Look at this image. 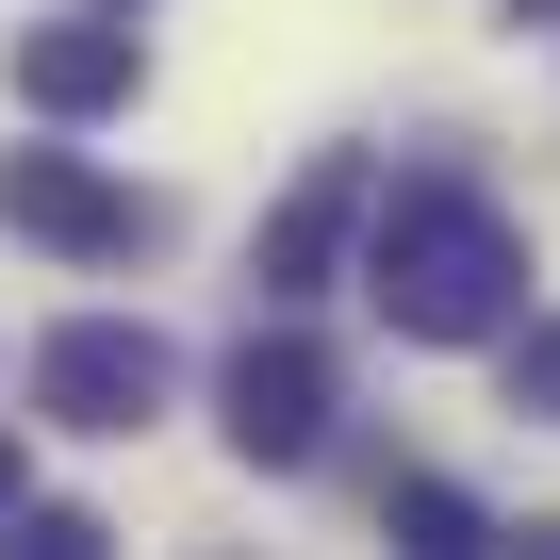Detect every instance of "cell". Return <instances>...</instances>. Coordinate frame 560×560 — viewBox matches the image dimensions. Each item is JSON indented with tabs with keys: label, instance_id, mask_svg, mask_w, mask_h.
<instances>
[{
	"label": "cell",
	"instance_id": "7",
	"mask_svg": "<svg viewBox=\"0 0 560 560\" xmlns=\"http://www.w3.org/2000/svg\"><path fill=\"white\" fill-rule=\"evenodd\" d=\"M380 511H396V544H429V560H478V544H494V527H478V494H445V478H396Z\"/></svg>",
	"mask_w": 560,
	"mask_h": 560
},
{
	"label": "cell",
	"instance_id": "2",
	"mask_svg": "<svg viewBox=\"0 0 560 560\" xmlns=\"http://www.w3.org/2000/svg\"><path fill=\"white\" fill-rule=\"evenodd\" d=\"M0 231H34L67 264H132L149 247V198L100 182V165H67V149H0Z\"/></svg>",
	"mask_w": 560,
	"mask_h": 560
},
{
	"label": "cell",
	"instance_id": "1",
	"mask_svg": "<svg viewBox=\"0 0 560 560\" xmlns=\"http://www.w3.org/2000/svg\"><path fill=\"white\" fill-rule=\"evenodd\" d=\"M363 298L412 330V347H478V330H511V298H527V247H511V214L494 198H462V182H396V198H363Z\"/></svg>",
	"mask_w": 560,
	"mask_h": 560
},
{
	"label": "cell",
	"instance_id": "3",
	"mask_svg": "<svg viewBox=\"0 0 560 560\" xmlns=\"http://www.w3.org/2000/svg\"><path fill=\"white\" fill-rule=\"evenodd\" d=\"M34 396H50L67 429H116V445H132V429L165 412V330L83 314V330H50V347H34Z\"/></svg>",
	"mask_w": 560,
	"mask_h": 560
},
{
	"label": "cell",
	"instance_id": "11",
	"mask_svg": "<svg viewBox=\"0 0 560 560\" xmlns=\"http://www.w3.org/2000/svg\"><path fill=\"white\" fill-rule=\"evenodd\" d=\"M116 18H132V0H116Z\"/></svg>",
	"mask_w": 560,
	"mask_h": 560
},
{
	"label": "cell",
	"instance_id": "10",
	"mask_svg": "<svg viewBox=\"0 0 560 560\" xmlns=\"http://www.w3.org/2000/svg\"><path fill=\"white\" fill-rule=\"evenodd\" d=\"M18 494H34V462H18V429H0V511H18Z\"/></svg>",
	"mask_w": 560,
	"mask_h": 560
},
{
	"label": "cell",
	"instance_id": "8",
	"mask_svg": "<svg viewBox=\"0 0 560 560\" xmlns=\"http://www.w3.org/2000/svg\"><path fill=\"white\" fill-rule=\"evenodd\" d=\"M0 527H18V560H100V544H116L100 511H50V494H18V511H0Z\"/></svg>",
	"mask_w": 560,
	"mask_h": 560
},
{
	"label": "cell",
	"instance_id": "6",
	"mask_svg": "<svg viewBox=\"0 0 560 560\" xmlns=\"http://www.w3.org/2000/svg\"><path fill=\"white\" fill-rule=\"evenodd\" d=\"M132 83H149L132 18H50V34L18 50V100H34V116H116Z\"/></svg>",
	"mask_w": 560,
	"mask_h": 560
},
{
	"label": "cell",
	"instance_id": "4",
	"mask_svg": "<svg viewBox=\"0 0 560 560\" xmlns=\"http://www.w3.org/2000/svg\"><path fill=\"white\" fill-rule=\"evenodd\" d=\"M231 445L247 462H314L330 445V347L314 330H247L231 347Z\"/></svg>",
	"mask_w": 560,
	"mask_h": 560
},
{
	"label": "cell",
	"instance_id": "9",
	"mask_svg": "<svg viewBox=\"0 0 560 560\" xmlns=\"http://www.w3.org/2000/svg\"><path fill=\"white\" fill-rule=\"evenodd\" d=\"M511 396L560 429V314H527V330H511Z\"/></svg>",
	"mask_w": 560,
	"mask_h": 560
},
{
	"label": "cell",
	"instance_id": "5",
	"mask_svg": "<svg viewBox=\"0 0 560 560\" xmlns=\"http://www.w3.org/2000/svg\"><path fill=\"white\" fill-rule=\"evenodd\" d=\"M363 198H380V165H363V149H330V165H314L298 198L264 214V247H247V280H264V298H314V280H330V247L363 231Z\"/></svg>",
	"mask_w": 560,
	"mask_h": 560
}]
</instances>
